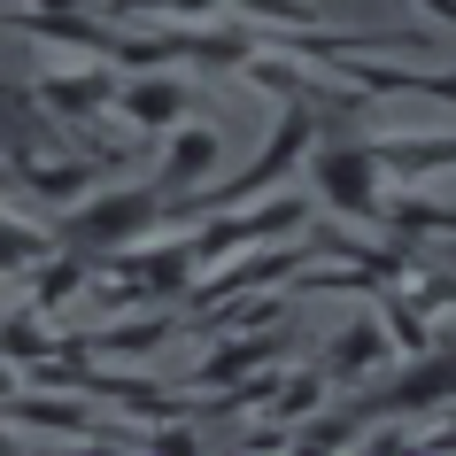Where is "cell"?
<instances>
[{
  "label": "cell",
  "mask_w": 456,
  "mask_h": 456,
  "mask_svg": "<svg viewBox=\"0 0 456 456\" xmlns=\"http://www.w3.org/2000/svg\"><path fill=\"white\" fill-rule=\"evenodd\" d=\"M310 193L325 201L333 216H356V224H379V201H387V170L371 155V140H356L348 124L340 132H317L310 140Z\"/></svg>",
  "instance_id": "cell-1"
},
{
  "label": "cell",
  "mask_w": 456,
  "mask_h": 456,
  "mask_svg": "<svg viewBox=\"0 0 456 456\" xmlns=\"http://www.w3.org/2000/svg\"><path fill=\"white\" fill-rule=\"evenodd\" d=\"M155 224H163V186H101L86 209H70L54 224V240L101 264L109 248H132L140 232H155Z\"/></svg>",
  "instance_id": "cell-2"
},
{
  "label": "cell",
  "mask_w": 456,
  "mask_h": 456,
  "mask_svg": "<svg viewBox=\"0 0 456 456\" xmlns=\"http://www.w3.org/2000/svg\"><path fill=\"white\" fill-rule=\"evenodd\" d=\"M302 216H310V201L302 193H279V201H264V209H209L193 216V264H232L240 248H264V240H287V232H302Z\"/></svg>",
  "instance_id": "cell-3"
},
{
  "label": "cell",
  "mask_w": 456,
  "mask_h": 456,
  "mask_svg": "<svg viewBox=\"0 0 456 456\" xmlns=\"http://www.w3.org/2000/svg\"><path fill=\"white\" fill-rule=\"evenodd\" d=\"M310 264V240L302 232H287L279 248H240V264H209V271H193V287H186V310H216V302H232V294H256V287H287L294 271Z\"/></svg>",
  "instance_id": "cell-4"
},
{
  "label": "cell",
  "mask_w": 456,
  "mask_h": 456,
  "mask_svg": "<svg viewBox=\"0 0 456 456\" xmlns=\"http://www.w3.org/2000/svg\"><path fill=\"white\" fill-rule=\"evenodd\" d=\"M441 403H456V333H433L426 356H410L403 379L363 403V426L387 418V410H395V418H426V410H441Z\"/></svg>",
  "instance_id": "cell-5"
},
{
  "label": "cell",
  "mask_w": 456,
  "mask_h": 456,
  "mask_svg": "<svg viewBox=\"0 0 456 456\" xmlns=\"http://www.w3.org/2000/svg\"><path fill=\"white\" fill-rule=\"evenodd\" d=\"M31 94L47 101V117L54 124H101L109 109H117V62H86V70H47Z\"/></svg>",
  "instance_id": "cell-6"
},
{
  "label": "cell",
  "mask_w": 456,
  "mask_h": 456,
  "mask_svg": "<svg viewBox=\"0 0 456 456\" xmlns=\"http://www.w3.org/2000/svg\"><path fill=\"white\" fill-rule=\"evenodd\" d=\"M216 163H224V140H216L209 124H170L163 132V170H155V186H163V201H186V193H201L216 178Z\"/></svg>",
  "instance_id": "cell-7"
},
{
  "label": "cell",
  "mask_w": 456,
  "mask_h": 456,
  "mask_svg": "<svg viewBox=\"0 0 456 456\" xmlns=\"http://www.w3.org/2000/svg\"><path fill=\"white\" fill-rule=\"evenodd\" d=\"M117 109L132 132H170V124L186 117V77L170 70H124L117 77Z\"/></svg>",
  "instance_id": "cell-8"
},
{
  "label": "cell",
  "mask_w": 456,
  "mask_h": 456,
  "mask_svg": "<svg viewBox=\"0 0 456 456\" xmlns=\"http://www.w3.org/2000/svg\"><path fill=\"white\" fill-rule=\"evenodd\" d=\"M371 155H379L387 178L418 186V178H433V170H456V132H379Z\"/></svg>",
  "instance_id": "cell-9"
},
{
  "label": "cell",
  "mask_w": 456,
  "mask_h": 456,
  "mask_svg": "<svg viewBox=\"0 0 456 456\" xmlns=\"http://www.w3.org/2000/svg\"><path fill=\"white\" fill-rule=\"evenodd\" d=\"M387 348H395V340H387V325H379L371 310H363V317H348V325H340V333L325 340V356H317V363H325V379H340V387H348V379H363V371H379V363H387Z\"/></svg>",
  "instance_id": "cell-10"
},
{
  "label": "cell",
  "mask_w": 456,
  "mask_h": 456,
  "mask_svg": "<svg viewBox=\"0 0 456 456\" xmlns=\"http://www.w3.org/2000/svg\"><path fill=\"white\" fill-rule=\"evenodd\" d=\"M16 178H24L31 201H62V209H70L77 193H94L101 178H109V155H77V163H39V155H24Z\"/></svg>",
  "instance_id": "cell-11"
},
{
  "label": "cell",
  "mask_w": 456,
  "mask_h": 456,
  "mask_svg": "<svg viewBox=\"0 0 456 456\" xmlns=\"http://www.w3.org/2000/svg\"><path fill=\"white\" fill-rule=\"evenodd\" d=\"M279 356H287V333H271V325H256V333H224V348H216L209 363H193V387H232L240 371L279 363Z\"/></svg>",
  "instance_id": "cell-12"
},
{
  "label": "cell",
  "mask_w": 456,
  "mask_h": 456,
  "mask_svg": "<svg viewBox=\"0 0 456 456\" xmlns=\"http://www.w3.org/2000/svg\"><path fill=\"white\" fill-rule=\"evenodd\" d=\"M94 287V256H77V248H54L47 264H39V287H31V310L39 317H62V302Z\"/></svg>",
  "instance_id": "cell-13"
},
{
  "label": "cell",
  "mask_w": 456,
  "mask_h": 456,
  "mask_svg": "<svg viewBox=\"0 0 456 456\" xmlns=\"http://www.w3.org/2000/svg\"><path fill=\"white\" fill-rule=\"evenodd\" d=\"M371 302H379V325H387V340H395L403 356H426V348H433V317L418 310V294H410V287H379Z\"/></svg>",
  "instance_id": "cell-14"
},
{
  "label": "cell",
  "mask_w": 456,
  "mask_h": 456,
  "mask_svg": "<svg viewBox=\"0 0 456 456\" xmlns=\"http://www.w3.org/2000/svg\"><path fill=\"white\" fill-rule=\"evenodd\" d=\"M54 224H16V216H0V279H16V271H39L54 256Z\"/></svg>",
  "instance_id": "cell-15"
},
{
  "label": "cell",
  "mask_w": 456,
  "mask_h": 456,
  "mask_svg": "<svg viewBox=\"0 0 456 456\" xmlns=\"http://www.w3.org/2000/svg\"><path fill=\"white\" fill-rule=\"evenodd\" d=\"M325 363H302V371H287V379H279V395H271V418H279V426H302V418H310V410H325Z\"/></svg>",
  "instance_id": "cell-16"
},
{
  "label": "cell",
  "mask_w": 456,
  "mask_h": 456,
  "mask_svg": "<svg viewBox=\"0 0 456 456\" xmlns=\"http://www.w3.org/2000/svg\"><path fill=\"white\" fill-rule=\"evenodd\" d=\"M363 433V403H348V410H333V418H302V426H294V449H340V441H356Z\"/></svg>",
  "instance_id": "cell-17"
},
{
  "label": "cell",
  "mask_w": 456,
  "mask_h": 456,
  "mask_svg": "<svg viewBox=\"0 0 456 456\" xmlns=\"http://www.w3.org/2000/svg\"><path fill=\"white\" fill-rule=\"evenodd\" d=\"M240 24H271V31H317L325 16H317L310 0H240Z\"/></svg>",
  "instance_id": "cell-18"
},
{
  "label": "cell",
  "mask_w": 456,
  "mask_h": 456,
  "mask_svg": "<svg viewBox=\"0 0 456 456\" xmlns=\"http://www.w3.org/2000/svg\"><path fill=\"white\" fill-rule=\"evenodd\" d=\"M109 16H178V24H216L224 0H109Z\"/></svg>",
  "instance_id": "cell-19"
},
{
  "label": "cell",
  "mask_w": 456,
  "mask_h": 456,
  "mask_svg": "<svg viewBox=\"0 0 456 456\" xmlns=\"http://www.w3.org/2000/svg\"><path fill=\"white\" fill-rule=\"evenodd\" d=\"M403 287H410V279H403ZM410 294H418V310H426V317H449L456 310V271H426Z\"/></svg>",
  "instance_id": "cell-20"
}]
</instances>
